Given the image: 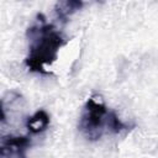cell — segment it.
<instances>
[{
  "label": "cell",
  "instance_id": "4",
  "mask_svg": "<svg viewBox=\"0 0 158 158\" xmlns=\"http://www.w3.org/2000/svg\"><path fill=\"white\" fill-rule=\"evenodd\" d=\"M49 121L51 120L48 114L44 110H38L26 120V128L28 130V132L37 135L47 130V127L49 126Z\"/></svg>",
  "mask_w": 158,
  "mask_h": 158
},
{
  "label": "cell",
  "instance_id": "5",
  "mask_svg": "<svg viewBox=\"0 0 158 158\" xmlns=\"http://www.w3.org/2000/svg\"><path fill=\"white\" fill-rule=\"evenodd\" d=\"M84 2L83 1H77V0H67V1H59L54 6V12L57 15V19L62 22H67L68 19L79 11L83 7Z\"/></svg>",
  "mask_w": 158,
  "mask_h": 158
},
{
  "label": "cell",
  "instance_id": "2",
  "mask_svg": "<svg viewBox=\"0 0 158 158\" xmlns=\"http://www.w3.org/2000/svg\"><path fill=\"white\" fill-rule=\"evenodd\" d=\"M110 110L100 96H91L86 100L79 117L78 128L89 141H98L104 133H109Z\"/></svg>",
  "mask_w": 158,
  "mask_h": 158
},
{
  "label": "cell",
  "instance_id": "1",
  "mask_svg": "<svg viewBox=\"0 0 158 158\" xmlns=\"http://www.w3.org/2000/svg\"><path fill=\"white\" fill-rule=\"evenodd\" d=\"M28 53L25 64L30 72L47 74V65L56 62L59 49L67 43V38L52 23L46 21L42 14L27 30Z\"/></svg>",
  "mask_w": 158,
  "mask_h": 158
},
{
  "label": "cell",
  "instance_id": "3",
  "mask_svg": "<svg viewBox=\"0 0 158 158\" xmlns=\"http://www.w3.org/2000/svg\"><path fill=\"white\" fill-rule=\"evenodd\" d=\"M30 143L26 136H5L1 138L0 158H26Z\"/></svg>",
  "mask_w": 158,
  "mask_h": 158
}]
</instances>
